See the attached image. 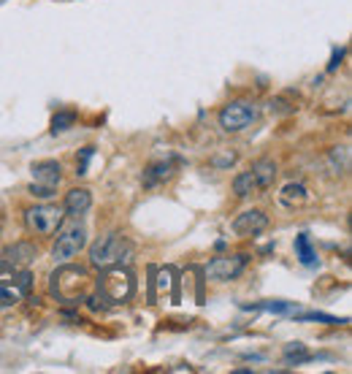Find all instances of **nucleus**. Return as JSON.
Here are the masks:
<instances>
[{"label": "nucleus", "instance_id": "nucleus-1", "mask_svg": "<svg viewBox=\"0 0 352 374\" xmlns=\"http://www.w3.org/2000/svg\"><path fill=\"white\" fill-rule=\"evenodd\" d=\"M52 296L57 301L63 304H82L87 299V290H89V274L87 268L82 266H60L52 274Z\"/></svg>", "mask_w": 352, "mask_h": 374}, {"label": "nucleus", "instance_id": "nucleus-2", "mask_svg": "<svg viewBox=\"0 0 352 374\" xmlns=\"http://www.w3.org/2000/svg\"><path fill=\"white\" fill-rule=\"evenodd\" d=\"M133 255V244L125 239L122 233H106L101 236L92 247H89V263L95 268H108V266H122L125 261H130Z\"/></svg>", "mask_w": 352, "mask_h": 374}, {"label": "nucleus", "instance_id": "nucleus-3", "mask_svg": "<svg viewBox=\"0 0 352 374\" xmlns=\"http://www.w3.org/2000/svg\"><path fill=\"white\" fill-rule=\"evenodd\" d=\"M133 293H136V280H133V274L122 266H108L103 268V274L98 277V296L103 299V301L114 304V306H120V304H127L133 299Z\"/></svg>", "mask_w": 352, "mask_h": 374}, {"label": "nucleus", "instance_id": "nucleus-4", "mask_svg": "<svg viewBox=\"0 0 352 374\" xmlns=\"http://www.w3.org/2000/svg\"><path fill=\"white\" fill-rule=\"evenodd\" d=\"M33 290V274L27 266H14L0 261V306H14Z\"/></svg>", "mask_w": 352, "mask_h": 374}, {"label": "nucleus", "instance_id": "nucleus-5", "mask_svg": "<svg viewBox=\"0 0 352 374\" xmlns=\"http://www.w3.org/2000/svg\"><path fill=\"white\" fill-rule=\"evenodd\" d=\"M57 239H54V247H52V258L57 263H68L70 258H76L84 244H87V231H84V225L73 217V220H63L60 223V228H57Z\"/></svg>", "mask_w": 352, "mask_h": 374}, {"label": "nucleus", "instance_id": "nucleus-6", "mask_svg": "<svg viewBox=\"0 0 352 374\" xmlns=\"http://www.w3.org/2000/svg\"><path fill=\"white\" fill-rule=\"evenodd\" d=\"M63 220H65V209L54 206V204H38V206L25 212V225L35 236H52Z\"/></svg>", "mask_w": 352, "mask_h": 374}, {"label": "nucleus", "instance_id": "nucleus-7", "mask_svg": "<svg viewBox=\"0 0 352 374\" xmlns=\"http://www.w3.org/2000/svg\"><path fill=\"white\" fill-rule=\"evenodd\" d=\"M217 120H220V127L225 133H241V130H246L249 125L258 120V108L252 106V104H246V101H233V104L220 108Z\"/></svg>", "mask_w": 352, "mask_h": 374}, {"label": "nucleus", "instance_id": "nucleus-8", "mask_svg": "<svg viewBox=\"0 0 352 374\" xmlns=\"http://www.w3.org/2000/svg\"><path fill=\"white\" fill-rule=\"evenodd\" d=\"M249 263V255H225V258H214L209 266L203 268V277H209L214 282H228L236 280Z\"/></svg>", "mask_w": 352, "mask_h": 374}, {"label": "nucleus", "instance_id": "nucleus-9", "mask_svg": "<svg viewBox=\"0 0 352 374\" xmlns=\"http://www.w3.org/2000/svg\"><path fill=\"white\" fill-rule=\"evenodd\" d=\"M268 228V217H265L260 209H249V212H241L236 220H233V233L236 236H258V233H263Z\"/></svg>", "mask_w": 352, "mask_h": 374}, {"label": "nucleus", "instance_id": "nucleus-10", "mask_svg": "<svg viewBox=\"0 0 352 374\" xmlns=\"http://www.w3.org/2000/svg\"><path fill=\"white\" fill-rule=\"evenodd\" d=\"M152 282L158 287V293L163 299H168L171 304H179V280H176V268L174 266H163V268H155V274H152Z\"/></svg>", "mask_w": 352, "mask_h": 374}, {"label": "nucleus", "instance_id": "nucleus-11", "mask_svg": "<svg viewBox=\"0 0 352 374\" xmlns=\"http://www.w3.org/2000/svg\"><path fill=\"white\" fill-rule=\"evenodd\" d=\"M33 179L35 185H44V187H54L57 190V185H60V179H63V168H60V163L57 161H41V163H33Z\"/></svg>", "mask_w": 352, "mask_h": 374}, {"label": "nucleus", "instance_id": "nucleus-12", "mask_svg": "<svg viewBox=\"0 0 352 374\" xmlns=\"http://www.w3.org/2000/svg\"><path fill=\"white\" fill-rule=\"evenodd\" d=\"M89 206H92V196H89V190H84V187H73V190H68L65 204H63V209H65L70 217L84 214Z\"/></svg>", "mask_w": 352, "mask_h": 374}, {"label": "nucleus", "instance_id": "nucleus-13", "mask_svg": "<svg viewBox=\"0 0 352 374\" xmlns=\"http://www.w3.org/2000/svg\"><path fill=\"white\" fill-rule=\"evenodd\" d=\"M35 258V247L27 244V242H19V244H11V247L3 249V261L6 263H14V266H27Z\"/></svg>", "mask_w": 352, "mask_h": 374}, {"label": "nucleus", "instance_id": "nucleus-14", "mask_svg": "<svg viewBox=\"0 0 352 374\" xmlns=\"http://www.w3.org/2000/svg\"><path fill=\"white\" fill-rule=\"evenodd\" d=\"M252 177L258 182V187H271L274 185V179H277V163L271 161V158H260V161L252 163Z\"/></svg>", "mask_w": 352, "mask_h": 374}, {"label": "nucleus", "instance_id": "nucleus-15", "mask_svg": "<svg viewBox=\"0 0 352 374\" xmlns=\"http://www.w3.org/2000/svg\"><path fill=\"white\" fill-rule=\"evenodd\" d=\"M171 177H174V166L165 161H160V163H152V166L144 171L141 182H144V187H155V185H160V182H168Z\"/></svg>", "mask_w": 352, "mask_h": 374}, {"label": "nucleus", "instance_id": "nucleus-16", "mask_svg": "<svg viewBox=\"0 0 352 374\" xmlns=\"http://www.w3.org/2000/svg\"><path fill=\"white\" fill-rule=\"evenodd\" d=\"M279 201L287 209H296V206H303V204L309 201V193H306V187H303L301 182H290V185L282 187Z\"/></svg>", "mask_w": 352, "mask_h": 374}, {"label": "nucleus", "instance_id": "nucleus-17", "mask_svg": "<svg viewBox=\"0 0 352 374\" xmlns=\"http://www.w3.org/2000/svg\"><path fill=\"white\" fill-rule=\"evenodd\" d=\"M244 309H260V312H274V315H296L298 312L296 301H258L244 304Z\"/></svg>", "mask_w": 352, "mask_h": 374}, {"label": "nucleus", "instance_id": "nucleus-18", "mask_svg": "<svg viewBox=\"0 0 352 374\" xmlns=\"http://www.w3.org/2000/svg\"><path fill=\"white\" fill-rule=\"evenodd\" d=\"M296 255H298V261L303 266H315L317 263V252L306 233H298V236H296Z\"/></svg>", "mask_w": 352, "mask_h": 374}, {"label": "nucleus", "instance_id": "nucleus-19", "mask_svg": "<svg viewBox=\"0 0 352 374\" xmlns=\"http://www.w3.org/2000/svg\"><path fill=\"white\" fill-rule=\"evenodd\" d=\"M258 190V182H255V177H252V171H241L239 177L233 179V193L239 198H246L252 196Z\"/></svg>", "mask_w": 352, "mask_h": 374}, {"label": "nucleus", "instance_id": "nucleus-20", "mask_svg": "<svg viewBox=\"0 0 352 374\" xmlns=\"http://www.w3.org/2000/svg\"><path fill=\"white\" fill-rule=\"evenodd\" d=\"M306 361H312V353H309L301 342H293V344H287V347H284V363L298 366V363H306Z\"/></svg>", "mask_w": 352, "mask_h": 374}, {"label": "nucleus", "instance_id": "nucleus-21", "mask_svg": "<svg viewBox=\"0 0 352 374\" xmlns=\"http://www.w3.org/2000/svg\"><path fill=\"white\" fill-rule=\"evenodd\" d=\"M293 318H298V320H303V323H325V325H344L347 323V318H334V315H322V312H303V315H293Z\"/></svg>", "mask_w": 352, "mask_h": 374}, {"label": "nucleus", "instance_id": "nucleus-22", "mask_svg": "<svg viewBox=\"0 0 352 374\" xmlns=\"http://www.w3.org/2000/svg\"><path fill=\"white\" fill-rule=\"evenodd\" d=\"M73 123H76V114H73V111H57V114L52 117V133L57 136V133L68 130Z\"/></svg>", "mask_w": 352, "mask_h": 374}, {"label": "nucleus", "instance_id": "nucleus-23", "mask_svg": "<svg viewBox=\"0 0 352 374\" xmlns=\"http://www.w3.org/2000/svg\"><path fill=\"white\" fill-rule=\"evenodd\" d=\"M92 155H95V147H84V149H82V155H79V161H76V174H79V177L87 174V166H89V161H92Z\"/></svg>", "mask_w": 352, "mask_h": 374}, {"label": "nucleus", "instance_id": "nucleus-24", "mask_svg": "<svg viewBox=\"0 0 352 374\" xmlns=\"http://www.w3.org/2000/svg\"><path fill=\"white\" fill-rule=\"evenodd\" d=\"M30 196L35 198H52L54 196V187H44V185H30Z\"/></svg>", "mask_w": 352, "mask_h": 374}, {"label": "nucleus", "instance_id": "nucleus-25", "mask_svg": "<svg viewBox=\"0 0 352 374\" xmlns=\"http://www.w3.org/2000/svg\"><path fill=\"white\" fill-rule=\"evenodd\" d=\"M233 163H236V152H228V155H222V158H214V166H217V168H228Z\"/></svg>", "mask_w": 352, "mask_h": 374}, {"label": "nucleus", "instance_id": "nucleus-26", "mask_svg": "<svg viewBox=\"0 0 352 374\" xmlns=\"http://www.w3.org/2000/svg\"><path fill=\"white\" fill-rule=\"evenodd\" d=\"M341 57H344V49H336L334 57H331V63H328V73H334L339 66H341Z\"/></svg>", "mask_w": 352, "mask_h": 374}]
</instances>
